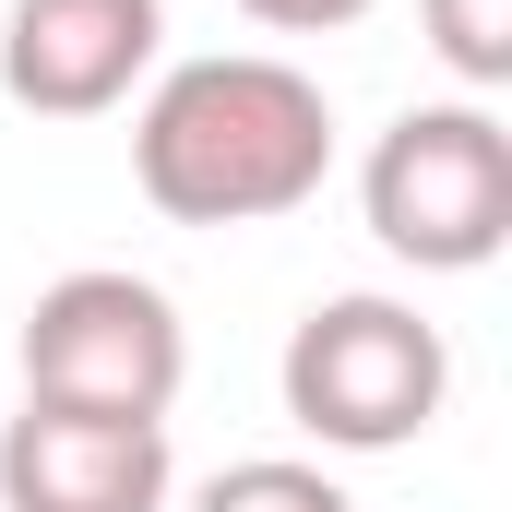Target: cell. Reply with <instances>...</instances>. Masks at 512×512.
I'll use <instances>...</instances> for the list:
<instances>
[{"label": "cell", "instance_id": "277c9868", "mask_svg": "<svg viewBox=\"0 0 512 512\" xmlns=\"http://www.w3.org/2000/svg\"><path fill=\"white\" fill-rule=\"evenodd\" d=\"M24 405H72V417H155L191 382V334H179V298L143 286L120 262H84L60 286H36L24 310Z\"/></svg>", "mask_w": 512, "mask_h": 512}, {"label": "cell", "instance_id": "8992f818", "mask_svg": "<svg viewBox=\"0 0 512 512\" xmlns=\"http://www.w3.org/2000/svg\"><path fill=\"white\" fill-rule=\"evenodd\" d=\"M179 465L155 417H72L24 405L0 429V512H167Z\"/></svg>", "mask_w": 512, "mask_h": 512}, {"label": "cell", "instance_id": "6da1fadb", "mask_svg": "<svg viewBox=\"0 0 512 512\" xmlns=\"http://www.w3.org/2000/svg\"><path fill=\"white\" fill-rule=\"evenodd\" d=\"M131 179L167 227H274L334 179V96L274 48L179 60L131 120Z\"/></svg>", "mask_w": 512, "mask_h": 512}, {"label": "cell", "instance_id": "7a4b0ae2", "mask_svg": "<svg viewBox=\"0 0 512 512\" xmlns=\"http://www.w3.org/2000/svg\"><path fill=\"white\" fill-rule=\"evenodd\" d=\"M358 203H370V239L417 274H477L512 239V131L477 96H441V108H405L358 167Z\"/></svg>", "mask_w": 512, "mask_h": 512}, {"label": "cell", "instance_id": "5b68a950", "mask_svg": "<svg viewBox=\"0 0 512 512\" xmlns=\"http://www.w3.org/2000/svg\"><path fill=\"white\" fill-rule=\"evenodd\" d=\"M167 48V0H12L0 84L36 120H108Z\"/></svg>", "mask_w": 512, "mask_h": 512}, {"label": "cell", "instance_id": "9c48e42d", "mask_svg": "<svg viewBox=\"0 0 512 512\" xmlns=\"http://www.w3.org/2000/svg\"><path fill=\"white\" fill-rule=\"evenodd\" d=\"M262 36H346V24H370L382 0H239Z\"/></svg>", "mask_w": 512, "mask_h": 512}, {"label": "cell", "instance_id": "3957f363", "mask_svg": "<svg viewBox=\"0 0 512 512\" xmlns=\"http://www.w3.org/2000/svg\"><path fill=\"white\" fill-rule=\"evenodd\" d=\"M286 417L322 441V453H405L441 393H453V346L441 322H417L405 298H322L298 334H286Z\"/></svg>", "mask_w": 512, "mask_h": 512}, {"label": "cell", "instance_id": "52a82bcc", "mask_svg": "<svg viewBox=\"0 0 512 512\" xmlns=\"http://www.w3.org/2000/svg\"><path fill=\"white\" fill-rule=\"evenodd\" d=\"M417 12H429V48L465 96L512 84V0H417Z\"/></svg>", "mask_w": 512, "mask_h": 512}, {"label": "cell", "instance_id": "ba28073f", "mask_svg": "<svg viewBox=\"0 0 512 512\" xmlns=\"http://www.w3.org/2000/svg\"><path fill=\"white\" fill-rule=\"evenodd\" d=\"M191 512H358V501H346L322 465H286V453H262V465H227V477H215Z\"/></svg>", "mask_w": 512, "mask_h": 512}]
</instances>
